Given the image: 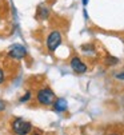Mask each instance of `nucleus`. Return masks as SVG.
Masks as SVG:
<instances>
[{
  "label": "nucleus",
  "mask_w": 124,
  "mask_h": 135,
  "mask_svg": "<svg viewBox=\"0 0 124 135\" xmlns=\"http://www.w3.org/2000/svg\"><path fill=\"white\" fill-rule=\"evenodd\" d=\"M29 98H31V92H26V95L20 98V102H27V100H29Z\"/></svg>",
  "instance_id": "nucleus-9"
},
{
  "label": "nucleus",
  "mask_w": 124,
  "mask_h": 135,
  "mask_svg": "<svg viewBox=\"0 0 124 135\" xmlns=\"http://www.w3.org/2000/svg\"><path fill=\"white\" fill-rule=\"evenodd\" d=\"M111 135H117V134H111Z\"/></svg>",
  "instance_id": "nucleus-13"
},
{
  "label": "nucleus",
  "mask_w": 124,
  "mask_h": 135,
  "mask_svg": "<svg viewBox=\"0 0 124 135\" xmlns=\"http://www.w3.org/2000/svg\"><path fill=\"white\" fill-rule=\"evenodd\" d=\"M61 44V35L59 31H52L47 37V48L49 52H53Z\"/></svg>",
  "instance_id": "nucleus-3"
},
{
  "label": "nucleus",
  "mask_w": 124,
  "mask_h": 135,
  "mask_svg": "<svg viewBox=\"0 0 124 135\" xmlns=\"http://www.w3.org/2000/svg\"><path fill=\"white\" fill-rule=\"evenodd\" d=\"M35 135H40V134H35Z\"/></svg>",
  "instance_id": "nucleus-14"
},
{
  "label": "nucleus",
  "mask_w": 124,
  "mask_h": 135,
  "mask_svg": "<svg viewBox=\"0 0 124 135\" xmlns=\"http://www.w3.org/2000/svg\"><path fill=\"white\" fill-rule=\"evenodd\" d=\"M40 15H41V19H47L48 17V9L46 7H43L40 9Z\"/></svg>",
  "instance_id": "nucleus-8"
},
{
  "label": "nucleus",
  "mask_w": 124,
  "mask_h": 135,
  "mask_svg": "<svg viewBox=\"0 0 124 135\" xmlns=\"http://www.w3.org/2000/svg\"><path fill=\"white\" fill-rule=\"evenodd\" d=\"M117 62H119V59H117V57H112V56H108L107 59H106V63H107V64H110V66L117 64Z\"/></svg>",
  "instance_id": "nucleus-7"
},
{
  "label": "nucleus",
  "mask_w": 124,
  "mask_h": 135,
  "mask_svg": "<svg viewBox=\"0 0 124 135\" xmlns=\"http://www.w3.org/2000/svg\"><path fill=\"white\" fill-rule=\"evenodd\" d=\"M55 99V94L51 88H41L37 92V102L44 104V106H49L53 103Z\"/></svg>",
  "instance_id": "nucleus-2"
},
{
  "label": "nucleus",
  "mask_w": 124,
  "mask_h": 135,
  "mask_svg": "<svg viewBox=\"0 0 124 135\" xmlns=\"http://www.w3.org/2000/svg\"><path fill=\"white\" fill-rule=\"evenodd\" d=\"M115 78H116V79H120V80H124V71L116 74V75H115Z\"/></svg>",
  "instance_id": "nucleus-10"
},
{
  "label": "nucleus",
  "mask_w": 124,
  "mask_h": 135,
  "mask_svg": "<svg viewBox=\"0 0 124 135\" xmlns=\"http://www.w3.org/2000/svg\"><path fill=\"white\" fill-rule=\"evenodd\" d=\"M81 2H83V6H87L88 4V0H81Z\"/></svg>",
  "instance_id": "nucleus-12"
},
{
  "label": "nucleus",
  "mask_w": 124,
  "mask_h": 135,
  "mask_svg": "<svg viewBox=\"0 0 124 135\" xmlns=\"http://www.w3.org/2000/svg\"><path fill=\"white\" fill-rule=\"evenodd\" d=\"M71 68H72L75 72H77V74H84V72H87V66L84 64V62H81L80 57H76V56L71 59Z\"/></svg>",
  "instance_id": "nucleus-5"
},
{
  "label": "nucleus",
  "mask_w": 124,
  "mask_h": 135,
  "mask_svg": "<svg viewBox=\"0 0 124 135\" xmlns=\"http://www.w3.org/2000/svg\"><path fill=\"white\" fill-rule=\"evenodd\" d=\"M3 82H4V71L0 68V84H2Z\"/></svg>",
  "instance_id": "nucleus-11"
},
{
  "label": "nucleus",
  "mask_w": 124,
  "mask_h": 135,
  "mask_svg": "<svg viewBox=\"0 0 124 135\" xmlns=\"http://www.w3.org/2000/svg\"><path fill=\"white\" fill-rule=\"evenodd\" d=\"M12 130L16 135H27L32 130V124L29 122H26L22 118H16L12 122Z\"/></svg>",
  "instance_id": "nucleus-1"
},
{
  "label": "nucleus",
  "mask_w": 124,
  "mask_h": 135,
  "mask_svg": "<svg viewBox=\"0 0 124 135\" xmlns=\"http://www.w3.org/2000/svg\"><path fill=\"white\" fill-rule=\"evenodd\" d=\"M8 55L12 57V59H16V60H22L26 57L27 55V48L24 46H20V44H13L9 51H8Z\"/></svg>",
  "instance_id": "nucleus-4"
},
{
  "label": "nucleus",
  "mask_w": 124,
  "mask_h": 135,
  "mask_svg": "<svg viewBox=\"0 0 124 135\" xmlns=\"http://www.w3.org/2000/svg\"><path fill=\"white\" fill-rule=\"evenodd\" d=\"M67 107H68V103H67V100L63 99V98L56 99V102L53 103V108H55L57 112H64V111L67 110Z\"/></svg>",
  "instance_id": "nucleus-6"
}]
</instances>
